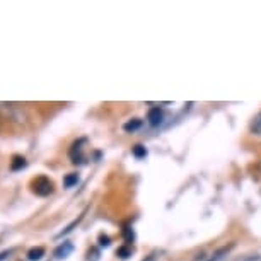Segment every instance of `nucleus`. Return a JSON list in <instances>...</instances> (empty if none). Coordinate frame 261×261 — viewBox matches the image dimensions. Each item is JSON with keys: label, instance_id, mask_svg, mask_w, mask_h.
I'll use <instances>...</instances> for the list:
<instances>
[{"label": "nucleus", "instance_id": "12", "mask_svg": "<svg viewBox=\"0 0 261 261\" xmlns=\"http://www.w3.org/2000/svg\"><path fill=\"white\" fill-rule=\"evenodd\" d=\"M130 254H132V251L128 249L126 246H121V248H118V249H116V256H120L121 259H126Z\"/></svg>", "mask_w": 261, "mask_h": 261}, {"label": "nucleus", "instance_id": "9", "mask_svg": "<svg viewBox=\"0 0 261 261\" xmlns=\"http://www.w3.org/2000/svg\"><path fill=\"white\" fill-rule=\"evenodd\" d=\"M132 154H134V157H137V159H145L147 157V149L144 145H140V144H137L132 147Z\"/></svg>", "mask_w": 261, "mask_h": 261}, {"label": "nucleus", "instance_id": "7", "mask_svg": "<svg viewBox=\"0 0 261 261\" xmlns=\"http://www.w3.org/2000/svg\"><path fill=\"white\" fill-rule=\"evenodd\" d=\"M140 128H142V120H139V118H135V120L126 121L125 125H123V130H125L126 134H134V132L140 130Z\"/></svg>", "mask_w": 261, "mask_h": 261}, {"label": "nucleus", "instance_id": "1", "mask_svg": "<svg viewBox=\"0 0 261 261\" xmlns=\"http://www.w3.org/2000/svg\"><path fill=\"white\" fill-rule=\"evenodd\" d=\"M31 186H33V191L38 196H48L53 193V183L46 176H39V178L33 179Z\"/></svg>", "mask_w": 261, "mask_h": 261}, {"label": "nucleus", "instance_id": "8", "mask_svg": "<svg viewBox=\"0 0 261 261\" xmlns=\"http://www.w3.org/2000/svg\"><path fill=\"white\" fill-rule=\"evenodd\" d=\"M77 183H79L77 172H70V174H67L65 178H63V186H65V188H73Z\"/></svg>", "mask_w": 261, "mask_h": 261}, {"label": "nucleus", "instance_id": "3", "mask_svg": "<svg viewBox=\"0 0 261 261\" xmlns=\"http://www.w3.org/2000/svg\"><path fill=\"white\" fill-rule=\"evenodd\" d=\"M162 118H164V113H162L159 106L150 108L149 113H147V121H149L150 126H159L162 123Z\"/></svg>", "mask_w": 261, "mask_h": 261}, {"label": "nucleus", "instance_id": "13", "mask_svg": "<svg viewBox=\"0 0 261 261\" xmlns=\"http://www.w3.org/2000/svg\"><path fill=\"white\" fill-rule=\"evenodd\" d=\"M227 251H229V248H220L215 254H212V258H208V261H219V259H222L224 254L227 253Z\"/></svg>", "mask_w": 261, "mask_h": 261}, {"label": "nucleus", "instance_id": "4", "mask_svg": "<svg viewBox=\"0 0 261 261\" xmlns=\"http://www.w3.org/2000/svg\"><path fill=\"white\" fill-rule=\"evenodd\" d=\"M73 253V244L72 243H68V241H63V243L58 246V248L55 249V258L57 259H65V258H68Z\"/></svg>", "mask_w": 261, "mask_h": 261}, {"label": "nucleus", "instance_id": "5", "mask_svg": "<svg viewBox=\"0 0 261 261\" xmlns=\"http://www.w3.org/2000/svg\"><path fill=\"white\" fill-rule=\"evenodd\" d=\"M26 166H28V161L24 159L22 155H14V157H12V161H11V171L17 172V171L24 169Z\"/></svg>", "mask_w": 261, "mask_h": 261}, {"label": "nucleus", "instance_id": "14", "mask_svg": "<svg viewBox=\"0 0 261 261\" xmlns=\"http://www.w3.org/2000/svg\"><path fill=\"white\" fill-rule=\"evenodd\" d=\"M123 234H125L126 243H134L135 236H134V230H132V227H125V230H123Z\"/></svg>", "mask_w": 261, "mask_h": 261}, {"label": "nucleus", "instance_id": "11", "mask_svg": "<svg viewBox=\"0 0 261 261\" xmlns=\"http://www.w3.org/2000/svg\"><path fill=\"white\" fill-rule=\"evenodd\" d=\"M251 132L254 135H261V111L254 116V120L251 121Z\"/></svg>", "mask_w": 261, "mask_h": 261}, {"label": "nucleus", "instance_id": "16", "mask_svg": "<svg viewBox=\"0 0 261 261\" xmlns=\"http://www.w3.org/2000/svg\"><path fill=\"white\" fill-rule=\"evenodd\" d=\"M9 254H11L9 251H4V253H0V261H6V258H7Z\"/></svg>", "mask_w": 261, "mask_h": 261}, {"label": "nucleus", "instance_id": "6", "mask_svg": "<svg viewBox=\"0 0 261 261\" xmlns=\"http://www.w3.org/2000/svg\"><path fill=\"white\" fill-rule=\"evenodd\" d=\"M45 256V248H41V246H38V248H31L28 251V259L29 261H39Z\"/></svg>", "mask_w": 261, "mask_h": 261}, {"label": "nucleus", "instance_id": "15", "mask_svg": "<svg viewBox=\"0 0 261 261\" xmlns=\"http://www.w3.org/2000/svg\"><path fill=\"white\" fill-rule=\"evenodd\" d=\"M110 244H111L110 236L101 234V236H99V246H101V248H108V246H110Z\"/></svg>", "mask_w": 261, "mask_h": 261}, {"label": "nucleus", "instance_id": "2", "mask_svg": "<svg viewBox=\"0 0 261 261\" xmlns=\"http://www.w3.org/2000/svg\"><path fill=\"white\" fill-rule=\"evenodd\" d=\"M84 144H86V139H79L72 144L70 150H68V157L73 164H82L84 162Z\"/></svg>", "mask_w": 261, "mask_h": 261}, {"label": "nucleus", "instance_id": "10", "mask_svg": "<svg viewBox=\"0 0 261 261\" xmlns=\"http://www.w3.org/2000/svg\"><path fill=\"white\" fill-rule=\"evenodd\" d=\"M82 219H84V214H82V215H79V219H75V220H73V222H70V224H68V225H67V227H65V229H63V230H62V232H60V234H58V236H57V238H58V239H60V238H63V236H67L68 232H72V230H73V227H77V225H79V222H81V220H82Z\"/></svg>", "mask_w": 261, "mask_h": 261}]
</instances>
